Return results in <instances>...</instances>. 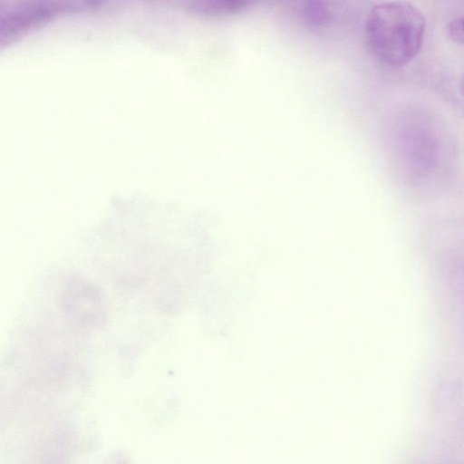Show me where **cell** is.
<instances>
[{"label":"cell","mask_w":464,"mask_h":464,"mask_svg":"<svg viewBox=\"0 0 464 464\" xmlns=\"http://www.w3.org/2000/svg\"><path fill=\"white\" fill-rule=\"evenodd\" d=\"M425 19L412 5L403 1L375 5L366 23V42L371 54L390 68L405 66L420 53Z\"/></svg>","instance_id":"obj_1"},{"label":"cell","mask_w":464,"mask_h":464,"mask_svg":"<svg viewBox=\"0 0 464 464\" xmlns=\"http://www.w3.org/2000/svg\"><path fill=\"white\" fill-rule=\"evenodd\" d=\"M256 0H190L194 9L214 14H234L250 6Z\"/></svg>","instance_id":"obj_2"},{"label":"cell","mask_w":464,"mask_h":464,"mask_svg":"<svg viewBox=\"0 0 464 464\" xmlns=\"http://www.w3.org/2000/svg\"><path fill=\"white\" fill-rule=\"evenodd\" d=\"M302 14L305 20L314 26H324L332 19L327 0H303Z\"/></svg>","instance_id":"obj_3"},{"label":"cell","mask_w":464,"mask_h":464,"mask_svg":"<svg viewBox=\"0 0 464 464\" xmlns=\"http://www.w3.org/2000/svg\"><path fill=\"white\" fill-rule=\"evenodd\" d=\"M450 40L464 45V14L452 19L447 25Z\"/></svg>","instance_id":"obj_4"},{"label":"cell","mask_w":464,"mask_h":464,"mask_svg":"<svg viewBox=\"0 0 464 464\" xmlns=\"http://www.w3.org/2000/svg\"><path fill=\"white\" fill-rule=\"evenodd\" d=\"M459 90L461 94L464 96V75L462 76L460 82H459Z\"/></svg>","instance_id":"obj_5"}]
</instances>
